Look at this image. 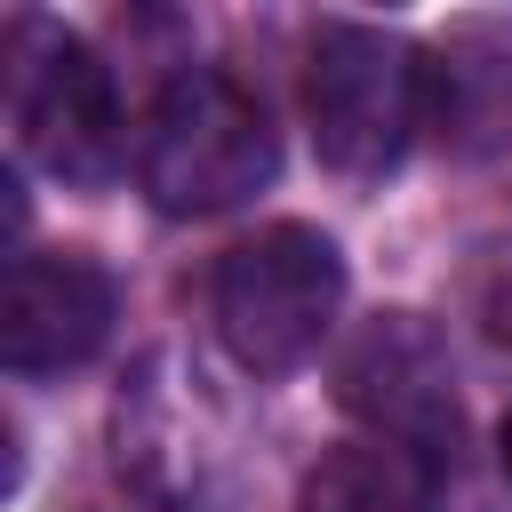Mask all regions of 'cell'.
Wrapping results in <instances>:
<instances>
[{
  "label": "cell",
  "mask_w": 512,
  "mask_h": 512,
  "mask_svg": "<svg viewBox=\"0 0 512 512\" xmlns=\"http://www.w3.org/2000/svg\"><path fill=\"white\" fill-rule=\"evenodd\" d=\"M280 168V136L264 104L232 72H176L136 136V176L160 216H216L264 192Z\"/></svg>",
  "instance_id": "obj_1"
},
{
  "label": "cell",
  "mask_w": 512,
  "mask_h": 512,
  "mask_svg": "<svg viewBox=\"0 0 512 512\" xmlns=\"http://www.w3.org/2000/svg\"><path fill=\"white\" fill-rule=\"evenodd\" d=\"M344 304V256L312 224H264L216 264V336L248 376H288L320 352Z\"/></svg>",
  "instance_id": "obj_2"
},
{
  "label": "cell",
  "mask_w": 512,
  "mask_h": 512,
  "mask_svg": "<svg viewBox=\"0 0 512 512\" xmlns=\"http://www.w3.org/2000/svg\"><path fill=\"white\" fill-rule=\"evenodd\" d=\"M304 120L312 152L336 176H384L400 168L408 136L424 128V64L408 40L368 24H328L304 64Z\"/></svg>",
  "instance_id": "obj_3"
},
{
  "label": "cell",
  "mask_w": 512,
  "mask_h": 512,
  "mask_svg": "<svg viewBox=\"0 0 512 512\" xmlns=\"http://www.w3.org/2000/svg\"><path fill=\"white\" fill-rule=\"evenodd\" d=\"M8 120H16V144L64 184H104L120 160L112 64L64 24L24 16L8 32Z\"/></svg>",
  "instance_id": "obj_4"
},
{
  "label": "cell",
  "mask_w": 512,
  "mask_h": 512,
  "mask_svg": "<svg viewBox=\"0 0 512 512\" xmlns=\"http://www.w3.org/2000/svg\"><path fill=\"white\" fill-rule=\"evenodd\" d=\"M336 400L360 424H376V440L424 456L432 472L456 464V376L416 312H384L352 336V352L336 360Z\"/></svg>",
  "instance_id": "obj_5"
},
{
  "label": "cell",
  "mask_w": 512,
  "mask_h": 512,
  "mask_svg": "<svg viewBox=\"0 0 512 512\" xmlns=\"http://www.w3.org/2000/svg\"><path fill=\"white\" fill-rule=\"evenodd\" d=\"M112 272L88 256H16L0 280V360L8 376H56L80 368L112 336Z\"/></svg>",
  "instance_id": "obj_6"
},
{
  "label": "cell",
  "mask_w": 512,
  "mask_h": 512,
  "mask_svg": "<svg viewBox=\"0 0 512 512\" xmlns=\"http://www.w3.org/2000/svg\"><path fill=\"white\" fill-rule=\"evenodd\" d=\"M424 128L456 160H488L512 136V48L488 24H464L424 56Z\"/></svg>",
  "instance_id": "obj_7"
},
{
  "label": "cell",
  "mask_w": 512,
  "mask_h": 512,
  "mask_svg": "<svg viewBox=\"0 0 512 512\" xmlns=\"http://www.w3.org/2000/svg\"><path fill=\"white\" fill-rule=\"evenodd\" d=\"M304 512H440V496L424 456L392 440H352L304 472Z\"/></svg>",
  "instance_id": "obj_8"
},
{
  "label": "cell",
  "mask_w": 512,
  "mask_h": 512,
  "mask_svg": "<svg viewBox=\"0 0 512 512\" xmlns=\"http://www.w3.org/2000/svg\"><path fill=\"white\" fill-rule=\"evenodd\" d=\"M496 456H504V480H512V408H504V424H496Z\"/></svg>",
  "instance_id": "obj_9"
}]
</instances>
